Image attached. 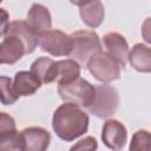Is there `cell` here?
I'll return each instance as SVG.
<instances>
[{
  "label": "cell",
  "mask_w": 151,
  "mask_h": 151,
  "mask_svg": "<svg viewBox=\"0 0 151 151\" xmlns=\"http://www.w3.org/2000/svg\"><path fill=\"white\" fill-rule=\"evenodd\" d=\"M24 139V151H46L50 142L51 134L47 130L38 126L26 127L21 132Z\"/></svg>",
  "instance_id": "9c48e42d"
},
{
  "label": "cell",
  "mask_w": 151,
  "mask_h": 151,
  "mask_svg": "<svg viewBox=\"0 0 151 151\" xmlns=\"http://www.w3.org/2000/svg\"><path fill=\"white\" fill-rule=\"evenodd\" d=\"M39 46L44 52L54 57L70 55L72 52V40L70 35L59 29H50L40 35Z\"/></svg>",
  "instance_id": "8992f818"
},
{
  "label": "cell",
  "mask_w": 151,
  "mask_h": 151,
  "mask_svg": "<svg viewBox=\"0 0 151 151\" xmlns=\"http://www.w3.org/2000/svg\"><path fill=\"white\" fill-rule=\"evenodd\" d=\"M26 54L25 45L14 35H5V39L0 42V64H15Z\"/></svg>",
  "instance_id": "7c38bea8"
},
{
  "label": "cell",
  "mask_w": 151,
  "mask_h": 151,
  "mask_svg": "<svg viewBox=\"0 0 151 151\" xmlns=\"http://www.w3.org/2000/svg\"><path fill=\"white\" fill-rule=\"evenodd\" d=\"M88 72L99 81L110 83L119 79L120 66L106 52H99L90 58L86 64Z\"/></svg>",
  "instance_id": "5b68a950"
},
{
  "label": "cell",
  "mask_w": 151,
  "mask_h": 151,
  "mask_svg": "<svg viewBox=\"0 0 151 151\" xmlns=\"http://www.w3.org/2000/svg\"><path fill=\"white\" fill-rule=\"evenodd\" d=\"M9 130H15V122L13 117L6 112H0V134Z\"/></svg>",
  "instance_id": "7402d4cb"
},
{
  "label": "cell",
  "mask_w": 151,
  "mask_h": 151,
  "mask_svg": "<svg viewBox=\"0 0 151 151\" xmlns=\"http://www.w3.org/2000/svg\"><path fill=\"white\" fill-rule=\"evenodd\" d=\"M31 72L38 77L41 84H50L57 80L58 65L53 59L41 57L33 61V64L31 65Z\"/></svg>",
  "instance_id": "9a60e30c"
},
{
  "label": "cell",
  "mask_w": 151,
  "mask_h": 151,
  "mask_svg": "<svg viewBox=\"0 0 151 151\" xmlns=\"http://www.w3.org/2000/svg\"><path fill=\"white\" fill-rule=\"evenodd\" d=\"M12 84H13V90L17 93L18 97H20V96H24V97L32 96L41 86V81L31 71L17 72Z\"/></svg>",
  "instance_id": "5bb4252c"
},
{
  "label": "cell",
  "mask_w": 151,
  "mask_h": 151,
  "mask_svg": "<svg viewBox=\"0 0 151 151\" xmlns=\"http://www.w3.org/2000/svg\"><path fill=\"white\" fill-rule=\"evenodd\" d=\"M28 26L33 29V32L40 37L52 27L51 14L48 9L42 6L41 4H33L27 13V21Z\"/></svg>",
  "instance_id": "30bf717a"
},
{
  "label": "cell",
  "mask_w": 151,
  "mask_h": 151,
  "mask_svg": "<svg viewBox=\"0 0 151 151\" xmlns=\"http://www.w3.org/2000/svg\"><path fill=\"white\" fill-rule=\"evenodd\" d=\"M24 147L22 136L17 130L5 131L0 134V151H24Z\"/></svg>",
  "instance_id": "ac0fdd59"
},
{
  "label": "cell",
  "mask_w": 151,
  "mask_h": 151,
  "mask_svg": "<svg viewBox=\"0 0 151 151\" xmlns=\"http://www.w3.org/2000/svg\"><path fill=\"white\" fill-rule=\"evenodd\" d=\"M79 7V13L83 22L91 27H98L104 20V6L100 1H81V2H73Z\"/></svg>",
  "instance_id": "4fadbf2b"
},
{
  "label": "cell",
  "mask_w": 151,
  "mask_h": 151,
  "mask_svg": "<svg viewBox=\"0 0 151 151\" xmlns=\"http://www.w3.org/2000/svg\"><path fill=\"white\" fill-rule=\"evenodd\" d=\"M101 140L109 149L119 151L124 147L127 140V131L123 123L116 119H109L101 131Z\"/></svg>",
  "instance_id": "52a82bcc"
},
{
  "label": "cell",
  "mask_w": 151,
  "mask_h": 151,
  "mask_svg": "<svg viewBox=\"0 0 151 151\" xmlns=\"http://www.w3.org/2000/svg\"><path fill=\"white\" fill-rule=\"evenodd\" d=\"M119 106L118 91L111 85L96 86V97L91 106L87 107L88 112L98 118H109L113 116Z\"/></svg>",
  "instance_id": "277c9868"
},
{
  "label": "cell",
  "mask_w": 151,
  "mask_h": 151,
  "mask_svg": "<svg viewBox=\"0 0 151 151\" xmlns=\"http://www.w3.org/2000/svg\"><path fill=\"white\" fill-rule=\"evenodd\" d=\"M72 40V60L77 61L79 66L86 67L87 61L94 54L101 52V44L99 37L93 31H76L70 35Z\"/></svg>",
  "instance_id": "7a4b0ae2"
},
{
  "label": "cell",
  "mask_w": 151,
  "mask_h": 151,
  "mask_svg": "<svg viewBox=\"0 0 151 151\" xmlns=\"http://www.w3.org/2000/svg\"><path fill=\"white\" fill-rule=\"evenodd\" d=\"M18 96L13 90L12 79L0 76V101L4 105H13L18 100Z\"/></svg>",
  "instance_id": "d6986e66"
},
{
  "label": "cell",
  "mask_w": 151,
  "mask_h": 151,
  "mask_svg": "<svg viewBox=\"0 0 151 151\" xmlns=\"http://www.w3.org/2000/svg\"><path fill=\"white\" fill-rule=\"evenodd\" d=\"M103 44L106 48V53L118 63L120 68H124L129 57V45L125 38L117 32H110L103 37Z\"/></svg>",
  "instance_id": "ba28073f"
},
{
  "label": "cell",
  "mask_w": 151,
  "mask_h": 151,
  "mask_svg": "<svg viewBox=\"0 0 151 151\" xmlns=\"http://www.w3.org/2000/svg\"><path fill=\"white\" fill-rule=\"evenodd\" d=\"M150 132L146 130H139L132 136L130 151H150Z\"/></svg>",
  "instance_id": "ffe728a7"
},
{
  "label": "cell",
  "mask_w": 151,
  "mask_h": 151,
  "mask_svg": "<svg viewBox=\"0 0 151 151\" xmlns=\"http://www.w3.org/2000/svg\"><path fill=\"white\" fill-rule=\"evenodd\" d=\"M52 126L60 139L72 142L87 131L88 116L78 105L65 103L54 111Z\"/></svg>",
  "instance_id": "6da1fadb"
},
{
  "label": "cell",
  "mask_w": 151,
  "mask_h": 151,
  "mask_svg": "<svg viewBox=\"0 0 151 151\" xmlns=\"http://www.w3.org/2000/svg\"><path fill=\"white\" fill-rule=\"evenodd\" d=\"M127 60L131 66L138 71L149 73L151 71V50L144 44H136L131 51H129Z\"/></svg>",
  "instance_id": "2e32d148"
},
{
  "label": "cell",
  "mask_w": 151,
  "mask_h": 151,
  "mask_svg": "<svg viewBox=\"0 0 151 151\" xmlns=\"http://www.w3.org/2000/svg\"><path fill=\"white\" fill-rule=\"evenodd\" d=\"M58 93L63 100L66 103H72L80 105L83 107H88L92 105L96 97V86L83 78H77L76 80L67 84L58 85Z\"/></svg>",
  "instance_id": "3957f363"
},
{
  "label": "cell",
  "mask_w": 151,
  "mask_h": 151,
  "mask_svg": "<svg viewBox=\"0 0 151 151\" xmlns=\"http://www.w3.org/2000/svg\"><path fill=\"white\" fill-rule=\"evenodd\" d=\"M9 26V15L6 9L0 8V38L6 35Z\"/></svg>",
  "instance_id": "603a6c76"
},
{
  "label": "cell",
  "mask_w": 151,
  "mask_h": 151,
  "mask_svg": "<svg viewBox=\"0 0 151 151\" xmlns=\"http://www.w3.org/2000/svg\"><path fill=\"white\" fill-rule=\"evenodd\" d=\"M58 65V76H57V81L59 84H67L80 76V66L77 61L72 59H66V60H60L57 61Z\"/></svg>",
  "instance_id": "e0dca14e"
},
{
  "label": "cell",
  "mask_w": 151,
  "mask_h": 151,
  "mask_svg": "<svg viewBox=\"0 0 151 151\" xmlns=\"http://www.w3.org/2000/svg\"><path fill=\"white\" fill-rule=\"evenodd\" d=\"M8 35H14L19 38L25 45L26 54L32 53L35 47L39 45V37L33 32V29L28 26L25 20H14L9 24L7 33Z\"/></svg>",
  "instance_id": "8fae6325"
},
{
  "label": "cell",
  "mask_w": 151,
  "mask_h": 151,
  "mask_svg": "<svg viewBox=\"0 0 151 151\" xmlns=\"http://www.w3.org/2000/svg\"><path fill=\"white\" fill-rule=\"evenodd\" d=\"M97 147H98L97 140L93 137L87 136V137L80 139L78 143H76L70 149V151H96Z\"/></svg>",
  "instance_id": "44dd1931"
}]
</instances>
